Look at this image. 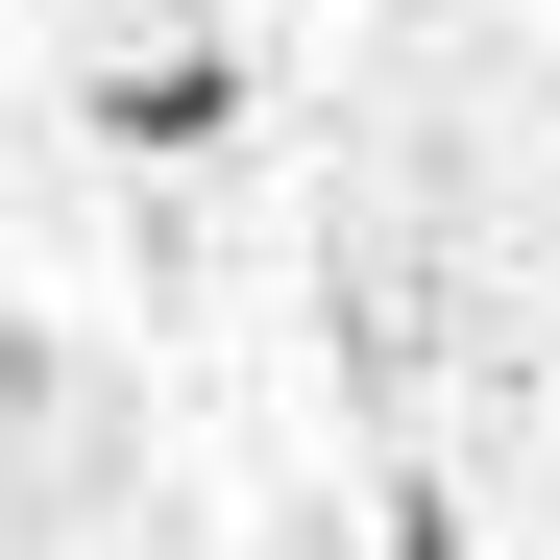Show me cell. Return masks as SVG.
<instances>
[{"instance_id": "1", "label": "cell", "mask_w": 560, "mask_h": 560, "mask_svg": "<svg viewBox=\"0 0 560 560\" xmlns=\"http://www.w3.org/2000/svg\"><path fill=\"white\" fill-rule=\"evenodd\" d=\"M220 122H244V49H220V25H171V49L98 73V147H220Z\"/></svg>"}, {"instance_id": "2", "label": "cell", "mask_w": 560, "mask_h": 560, "mask_svg": "<svg viewBox=\"0 0 560 560\" xmlns=\"http://www.w3.org/2000/svg\"><path fill=\"white\" fill-rule=\"evenodd\" d=\"M365 560H463V512H439V488H390V536H365Z\"/></svg>"}]
</instances>
